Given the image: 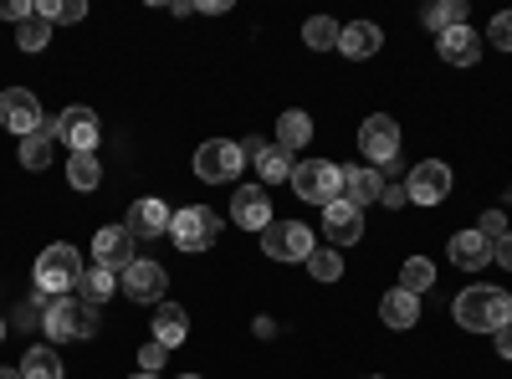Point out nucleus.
<instances>
[{
    "label": "nucleus",
    "instance_id": "1",
    "mask_svg": "<svg viewBox=\"0 0 512 379\" xmlns=\"http://www.w3.org/2000/svg\"><path fill=\"white\" fill-rule=\"evenodd\" d=\"M451 318L466 333H497V328L512 323V292H502V287H466L461 298L451 303Z\"/></svg>",
    "mask_w": 512,
    "mask_h": 379
},
{
    "label": "nucleus",
    "instance_id": "2",
    "mask_svg": "<svg viewBox=\"0 0 512 379\" xmlns=\"http://www.w3.org/2000/svg\"><path fill=\"white\" fill-rule=\"evenodd\" d=\"M77 282H82V257H77V246L52 241V246L36 257V287L47 292V298H62V292L77 287Z\"/></svg>",
    "mask_w": 512,
    "mask_h": 379
},
{
    "label": "nucleus",
    "instance_id": "3",
    "mask_svg": "<svg viewBox=\"0 0 512 379\" xmlns=\"http://www.w3.org/2000/svg\"><path fill=\"white\" fill-rule=\"evenodd\" d=\"M308 205H333L338 190H344V170L333 159H308V164H292V180H287Z\"/></svg>",
    "mask_w": 512,
    "mask_h": 379
},
{
    "label": "nucleus",
    "instance_id": "4",
    "mask_svg": "<svg viewBox=\"0 0 512 379\" xmlns=\"http://www.w3.org/2000/svg\"><path fill=\"white\" fill-rule=\"evenodd\" d=\"M41 328L52 333V344H67V339H93L98 318L82 298H52L47 313H41Z\"/></svg>",
    "mask_w": 512,
    "mask_h": 379
},
{
    "label": "nucleus",
    "instance_id": "5",
    "mask_svg": "<svg viewBox=\"0 0 512 379\" xmlns=\"http://www.w3.org/2000/svg\"><path fill=\"white\" fill-rule=\"evenodd\" d=\"M169 236H175L180 251H210L221 241V221H216V210H205V205H185V210H175V221H169Z\"/></svg>",
    "mask_w": 512,
    "mask_h": 379
},
{
    "label": "nucleus",
    "instance_id": "6",
    "mask_svg": "<svg viewBox=\"0 0 512 379\" xmlns=\"http://www.w3.org/2000/svg\"><path fill=\"white\" fill-rule=\"evenodd\" d=\"M241 164H246V154H241L236 139H210V144L195 149V175L205 185H231L241 175Z\"/></svg>",
    "mask_w": 512,
    "mask_h": 379
},
{
    "label": "nucleus",
    "instance_id": "7",
    "mask_svg": "<svg viewBox=\"0 0 512 379\" xmlns=\"http://www.w3.org/2000/svg\"><path fill=\"white\" fill-rule=\"evenodd\" d=\"M262 251L272 262H308L313 257V231L303 221H272L262 231Z\"/></svg>",
    "mask_w": 512,
    "mask_h": 379
},
{
    "label": "nucleus",
    "instance_id": "8",
    "mask_svg": "<svg viewBox=\"0 0 512 379\" xmlns=\"http://www.w3.org/2000/svg\"><path fill=\"white\" fill-rule=\"evenodd\" d=\"M446 195H451V164L420 159L415 170H410V180H405V200L410 205H441Z\"/></svg>",
    "mask_w": 512,
    "mask_h": 379
},
{
    "label": "nucleus",
    "instance_id": "9",
    "mask_svg": "<svg viewBox=\"0 0 512 379\" xmlns=\"http://www.w3.org/2000/svg\"><path fill=\"white\" fill-rule=\"evenodd\" d=\"M134 231H128V226H103L98 236H93V267H103V272H123V267H134L139 257H134Z\"/></svg>",
    "mask_w": 512,
    "mask_h": 379
},
{
    "label": "nucleus",
    "instance_id": "10",
    "mask_svg": "<svg viewBox=\"0 0 512 379\" xmlns=\"http://www.w3.org/2000/svg\"><path fill=\"white\" fill-rule=\"evenodd\" d=\"M359 154H364L369 164H395V154H400V123L384 118V113L364 118V129H359Z\"/></svg>",
    "mask_w": 512,
    "mask_h": 379
},
{
    "label": "nucleus",
    "instance_id": "11",
    "mask_svg": "<svg viewBox=\"0 0 512 379\" xmlns=\"http://www.w3.org/2000/svg\"><path fill=\"white\" fill-rule=\"evenodd\" d=\"M164 287H169V277H164V267L159 262H134V267H123L118 272V292H128V298H134V303H164Z\"/></svg>",
    "mask_w": 512,
    "mask_h": 379
},
{
    "label": "nucleus",
    "instance_id": "12",
    "mask_svg": "<svg viewBox=\"0 0 512 379\" xmlns=\"http://www.w3.org/2000/svg\"><path fill=\"white\" fill-rule=\"evenodd\" d=\"M0 123H6L11 134H21V139H31L36 129H47V123H41L36 93H26V88H6V93H0Z\"/></svg>",
    "mask_w": 512,
    "mask_h": 379
},
{
    "label": "nucleus",
    "instance_id": "13",
    "mask_svg": "<svg viewBox=\"0 0 512 379\" xmlns=\"http://www.w3.org/2000/svg\"><path fill=\"white\" fill-rule=\"evenodd\" d=\"M241 154H246V164H256L262 185H282V180H292V154H287V149H277V144H267V139H246Z\"/></svg>",
    "mask_w": 512,
    "mask_h": 379
},
{
    "label": "nucleus",
    "instance_id": "14",
    "mask_svg": "<svg viewBox=\"0 0 512 379\" xmlns=\"http://www.w3.org/2000/svg\"><path fill=\"white\" fill-rule=\"evenodd\" d=\"M57 139L72 144V154H93L98 149V113L93 108H67L57 118Z\"/></svg>",
    "mask_w": 512,
    "mask_h": 379
},
{
    "label": "nucleus",
    "instance_id": "15",
    "mask_svg": "<svg viewBox=\"0 0 512 379\" xmlns=\"http://www.w3.org/2000/svg\"><path fill=\"white\" fill-rule=\"evenodd\" d=\"M231 221H236L241 231H267V226H272V200H267V190L241 185V190L231 195Z\"/></svg>",
    "mask_w": 512,
    "mask_h": 379
},
{
    "label": "nucleus",
    "instance_id": "16",
    "mask_svg": "<svg viewBox=\"0 0 512 379\" xmlns=\"http://www.w3.org/2000/svg\"><path fill=\"white\" fill-rule=\"evenodd\" d=\"M323 231H328V241H333V246H354V241L364 236V210H359V205H349V200L323 205Z\"/></svg>",
    "mask_w": 512,
    "mask_h": 379
},
{
    "label": "nucleus",
    "instance_id": "17",
    "mask_svg": "<svg viewBox=\"0 0 512 379\" xmlns=\"http://www.w3.org/2000/svg\"><path fill=\"white\" fill-rule=\"evenodd\" d=\"M169 221H175V216H169V205L164 200H154V195H144V200H134V205H128V231H134V236H169Z\"/></svg>",
    "mask_w": 512,
    "mask_h": 379
},
{
    "label": "nucleus",
    "instance_id": "18",
    "mask_svg": "<svg viewBox=\"0 0 512 379\" xmlns=\"http://www.w3.org/2000/svg\"><path fill=\"white\" fill-rule=\"evenodd\" d=\"M482 47H487V41H482L472 26H456V31H446V36L436 41L441 62H451V67H472V62L482 57Z\"/></svg>",
    "mask_w": 512,
    "mask_h": 379
},
{
    "label": "nucleus",
    "instance_id": "19",
    "mask_svg": "<svg viewBox=\"0 0 512 379\" xmlns=\"http://www.w3.org/2000/svg\"><path fill=\"white\" fill-rule=\"evenodd\" d=\"M384 195V180L379 170H369V164H354V170H344V190H338V200H349V205H374Z\"/></svg>",
    "mask_w": 512,
    "mask_h": 379
},
{
    "label": "nucleus",
    "instance_id": "20",
    "mask_svg": "<svg viewBox=\"0 0 512 379\" xmlns=\"http://www.w3.org/2000/svg\"><path fill=\"white\" fill-rule=\"evenodd\" d=\"M451 262L466 267V272H482V267L492 262V241H487L482 231H456V236H451Z\"/></svg>",
    "mask_w": 512,
    "mask_h": 379
},
{
    "label": "nucleus",
    "instance_id": "21",
    "mask_svg": "<svg viewBox=\"0 0 512 379\" xmlns=\"http://www.w3.org/2000/svg\"><path fill=\"white\" fill-rule=\"evenodd\" d=\"M379 41H384V31H379L374 21H349L344 36H338V52H344L349 62H364V57L379 52Z\"/></svg>",
    "mask_w": 512,
    "mask_h": 379
},
{
    "label": "nucleus",
    "instance_id": "22",
    "mask_svg": "<svg viewBox=\"0 0 512 379\" xmlns=\"http://www.w3.org/2000/svg\"><path fill=\"white\" fill-rule=\"evenodd\" d=\"M185 333H190V313H185L180 303H159V308H154V344L180 349Z\"/></svg>",
    "mask_w": 512,
    "mask_h": 379
},
{
    "label": "nucleus",
    "instance_id": "23",
    "mask_svg": "<svg viewBox=\"0 0 512 379\" xmlns=\"http://www.w3.org/2000/svg\"><path fill=\"white\" fill-rule=\"evenodd\" d=\"M379 313H384V323H390V328H415L420 323V298H415V292H405V287H395V292H384Z\"/></svg>",
    "mask_w": 512,
    "mask_h": 379
},
{
    "label": "nucleus",
    "instance_id": "24",
    "mask_svg": "<svg viewBox=\"0 0 512 379\" xmlns=\"http://www.w3.org/2000/svg\"><path fill=\"white\" fill-rule=\"evenodd\" d=\"M308 139H313V118H308L303 108H287V113L277 118V149L292 154V149H303Z\"/></svg>",
    "mask_w": 512,
    "mask_h": 379
},
{
    "label": "nucleus",
    "instance_id": "25",
    "mask_svg": "<svg viewBox=\"0 0 512 379\" xmlns=\"http://www.w3.org/2000/svg\"><path fill=\"white\" fill-rule=\"evenodd\" d=\"M113 292H118V277H113V272H103V267H88V272H82V282H77V298L88 303V308L108 303Z\"/></svg>",
    "mask_w": 512,
    "mask_h": 379
},
{
    "label": "nucleus",
    "instance_id": "26",
    "mask_svg": "<svg viewBox=\"0 0 512 379\" xmlns=\"http://www.w3.org/2000/svg\"><path fill=\"white\" fill-rule=\"evenodd\" d=\"M425 26H431L436 36H446V31H456V26H466V0H436L431 11L420 16Z\"/></svg>",
    "mask_w": 512,
    "mask_h": 379
},
{
    "label": "nucleus",
    "instance_id": "27",
    "mask_svg": "<svg viewBox=\"0 0 512 379\" xmlns=\"http://www.w3.org/2000/svg\"><path fill=\"white\" fill-rule=\"evenodd\" d=\"M52 144H57V129H36L31 139H21V164H26V170H47V164H52Z\"/></svg>",
    "mask_w": 512,
    "mask_h": 379
},
{
    "label": "nucleus",
    "instance_id": "28",
    "mask_svg": "<svg viewBox=\"0 0 512 379\" xmlns=\"http://www.w3.org/2000/svg\"><path fill=\"white\" fill-rule=\"evenodd\" d=\"M21 374H26V379H62V359H57V349L36 344V349L21 359Z\"/></svg>",
    "mask_w": 512,
    "mask_h": 379
},
{
    "label": "nucleus",
    "instance_id": "29",
    "mask_svg": "<svg viewBox=\"0 0 512 379\" xmlns=\"http://www.w3.org/2000/svg\"><path fill=\"white\" fill-rule=\"evenodd\" d=\"M338 36H344V26H338L333 16H313L308 26H303V41L313 52H328V47H338Z\"/></svg>",
    "mask_w": 512,
    "mask_h": 379
},
{
    "label": "nucleus",
    "instance_id": "30",
    "mask_svg": "<svg viewBox=\"0 0 512 379\" xmlns=\"http://www.w3.org/2000/svg\"><path fill=\"white\" fill-rule=\"evenodd\" d=\"M308 272H313V282H338V277H344V257H338L333 246H313Z\"/></svg>",
    "mask_w": 512,
    "mask_h": 379
},
{
    "label": "nucleus",
    "instance_id": "31",
    "mask_svg": "<svg viewBox=\"0 0 512 379\" xmlns=\"http://www.w3.org/2000/svg\"><path fill=\"white\" fill-rule=\"evenodd\" d=\"M67 180H72V190H98V180H103L98 159L93 154H72L67 159Z\"/></svg>",
    "mask_w": 512,
    "mask_h": 379
},
{
    "label": "nucleus",
    "instance_id": "32",
    "mask_svg": "<svg viewBox=\"0 0 512 379\" xmlns=\"http://www.w3.org/2000/svg\"><path fill=\"white\" fill-rule=\"evenodd\" d=\"M431 282H436V267L425 262V257H410V262L400 267V287H405V292H415V298H420V292L431 287Z\"/></svg>",
    "mask_w": 512,
    "mask_h": 379
},
{
    "label": "nucleus",
    "instance_id": "33",
    "mask_svg": "<svg viewBox=\"0 0 512 379\" xmlns=\"http://www.w3.org/2000/svg\"><path fill=\"white\" fill-rule=\"evenodd\" d=\"M47 36H52V21L31 11V16L21 21V36H16V41H21V52H41V47H47Z\"/></svg>",
    "mask_w": 512,
    "mask_h": 379
},
{
    "label": "nucleus",
    "instance_id": "34",
    "mask_svg": "<svg viewBox=\"0 0 512 379\" xmlns=\"http://www.w3.org/2000/svg\"><path fill=\"white\" fill-rule=\"evenodd\" d=\"M482 41H492V47H497V52H512V11H497Z\"/></svg>",
    "mask_w": 512,
    "mask_h": 379
},
{
    "label": "nucleus",
    "instance_id": "35",
    "mask_svg": "<svg viewBox=\"0 0 512 379\" xmlns=\"http://www.w3.org/2000/svg\"><path fill=\"white\" fill-rule=\"evenodd\" d=\"M164 359H169V349H164V344H154V339H149V344L139 349V369H144V374H154V379H159Z\"/></svg>",
    "mask_w": 512,
    "mask_h": 379
},
{
    "label": "nucleus",
    "instance_id": "36",
    "mask_svg": "<svg viewBox=\"0 0 512 379\" xmlns=\"http://www.w3.org/2000/svg\"><path fill=\"white\" fill-rule=\"evenodd\" d=\"M477 231H482V236H487V241L497 246V241L507 236V216H502V210H487V216H482V226H477Z\"/></svg>",
    "mask_w": 512,
    "mask_h": 379
},
{
    "label": "nucleus",
    "instance_id": "37",
    "mask_svg": "<svg viewBox=\"0 0 512 379\" xmlns=\"http://www.w3.org/2000/svg\"><path fill=\"white\" fill-rule=\"evenodd\" d=\"M26 16H31L26 0H0V21H26Z\"/></svg>",
    "mask_w": 512,
    "mask_h": 379
},
{
    "label": "nucleus",
    "instance_id": "38",
    "mask_svg": "<svg viewBox=\"0 0 512 379\" xmlns=\"http://www.w3.org/2000/svg\"><path fill=\"white\" fill-rule=\"evenodd\" d=\"M82 16H88V6H82V0H62V6H57V21H82Z\"/></svg>",
    "mask_w": 512,
    "mask_h": 379
},
{
    "label": "nucleus",
    "instance_id": "39",
    "mask_svg": "<svg viewBox=\"0 0 512 379\" xmlns=\"http://www.w3.org/2000/svg\"><path fill=\"white\" fill-rule=\"evenodd\" d=\"M492 262H502V267L512 272V231H507V236H502V241L492 246Z\"/></svg>",
    "mask_w": 512,
    "mask_h": 379
},
{
    "label": "nucleus",
    "instance_id": "40",
    "mask_svg": "<svg viewBox=\"0 0 512 379\" xmlns=\"http://www.w3.org/2000/svg\"><path fill=\"white\" fill-rule=\"evenodd\" d=\"M492 339H497V354H502V359H512V323H507V328H497Z\"/></svg>",
    "mask_w": 512,
    "mask_h": 379
},
{
    "label": "nucleus",
    "instance_id": "41",
    "mask_svg": "<svg viewBox=\"0 0 512 379\" xmlns=\"http://www.w3.org/2000/svg\"><path fill=\"white\" fill-rule=\"evenodd\" d=\"M379 200H384V205H390V210H395V205H410V200H405V185H390V190H384Z\"/></svg>",
    "mask_w": 512,
    "mask_h": 379
},
{
    "label": "nucleus",
    "instance_id": "42",
    "mask_svg": "<svg viewBox=\"0 0 512 379\" xmlns=\"http://www.w3.org/2000/svg\"><path fill=\"white\" fill-rule=\"evenodd\" d=\"M226 6H231V0H200V6H195V11H205V16H221Z\"/></svg>",
    "mask_w": 512,
    "mask_h": 379
},
{
    "label": "nucleus",
    "instance_id": "43",
    "mask_svg": "<svg viewBox=\"0 0 512 379\" xmlns=\"http://www.w3.org/2000/svg\"><path fill=\"white\" fill-rule=\"evenodd\" d=\"M0 379H26L21 369H0Z\"/></svg>",
    "mask_w": 512,
    "mask_h": 379
},
{
    "label": "nucleus",
    "instance_id": "44",
    "mask_svg": "<svg viewBox=\"0 0 512 379\" xmlns=\"http://www.w3.org/2000/svg\"><path fill=\"white\" fill-rule=\"evenodd\" d=\"M0 339H6V318H0Z\"/></svg>",
    "mask_w": 512,
    "mask_h": 379
},
{
    "label": "nucleus",
    "instance_id": "45",
    "mask_svg": "<svg viewBox=\"0 0 512 379\" xmlns=\"http://www.w3.org/2000/svg\"><path fill=\"white\" fill-rule=\"evenodd\" d=\"M185 379H200V374H185Z\"/></svg>",
    "mask_w": 512,
    "mask_h": 379
},
{
    "label": "nucleus",
    "instance_id": "46",
    "mask_svg": "<svg viewBox=\"0 0 512 379\" xmlns=\"http://www.w3.org/2000/svg\"><path fill=\"white\" fill-rule=\"evenodd\" d=\"M139 379H154V374H139Z\"/></svg>",
    "mask_w": 512,
    "mask_h": 379
}]
</instances>
